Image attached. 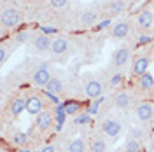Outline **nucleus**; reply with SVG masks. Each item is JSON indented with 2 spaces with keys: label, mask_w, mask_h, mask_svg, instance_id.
I'll use <instances>...</instances> for the list:
<instances>
[{
  "label": "nucleus",
  "mask_w": 154,
  "mask_h": 152,
  "mask_svg": "<svg viewBox=\"0 0 154 152\" xmlns=\"http://www.w3.org/2000/svg\"><path fill=\"white\" fill-rule=\"evenodd\" d=\"M0 23L4 28H14L21 23V12L16 7H7V9L2 11V16H0Z\"/></svg>",
  "instance_id": "f257e3e1"
},
{
  "label": "nucleus",
  "mask_w": 154,
  "mask_h": 152,
  "mask_svg": "<svg viewBox=\"0 0 154 152\" xmlns=\"http://www.w3.org/2000/svg\"><path fill=\"white\" fill-rule=\"evenodd\" d=\"M49 81H51V74L48 70V65H40L35 70V74L32 75V82L35 86H38V87H46Z\"/></svg>",
  "instance_id": "f03ea898"
},
{
  "label": "nucleus",
  "mask_w": 154,
  "mask_h": 152,
  "mask_svg": "<svg viewBox=\"0 0 154 152\" xmlns=\"http://www.w3.org/2000/svg\"><path fill=\"white\" fill-rule=\"evenodd\" d=\"M26 112L30 115H38L40 112H44V103L42 98H38L37 95H30L26 98Z\"/></svg>",
  "instance_id": "7ed1b4c3"
},
{
  "label": "nucleus",
  "mask_w": 154,
  "mask_h": 152,
  "mask_svg": "<svg viewBox=\"0 0 154 152\" xmlns=\"http://www.w3.org/2000/svg\"><path fill=\"white\" fill-rule=\"evenodd\" d=\"M102 131H103L107 136L116 138V136L121 135V124L117 123L116 119H105V121L102 123Z\"/></svg>",
  "instance_id": "20e7f679"
},
{
  "label": "nucleus",
  "mask_w": 154,
  "mask_h": 152,
  "mask_svg": "<svg viewBox=\"0 0 154 152\" xmlns=\"http://www.w3.org/2000/svg\"><path fill=\"white\" fill-rule=\"evenodd\" d=\"M131 56V51L128 47H119L114 51V54H112V63H114L116 67H125L126 63H128V59Z\"/></svg>",
  "instance_id": "39448f33"
},
{
  "label": "nucleus",
  "mask_w": 154,
  "mask_h": 152,
  "mask_svg": "<svg viewBox=\"0 0 154 152\" xmlns=\"http://www.w3.org/2000/svg\"><path fill=\"white\" fill-rule=\"evenodd\" d=\"M102 93H103V86H102L100 81L93 79V81H89V82L86 84V96H88V98L96 100V98H100V96H102Z\"/></svg>",
  "instance_id": "423d86ee"
},
{
  "label": "nucleus",
  "mask_w": 154,
  "mask_h": 152,
  "mask_svg": "<svg viewBox=\"0 0 154 152\" xmlns=\"http://www.w3.org/2000/svg\"><path fill=\"white\" fill-rule=\"evenodd\" d=\"M135 115H137V119H138V121H149V119H152L154 105H151V103H140L138 107H137Z\"/></svg>",
  "instance_id": "0eeeda50"
},
{
  "label": "nucleus",
  "mask_w": 154,
  "mask_h": 152,
  "mask_svg": "<svg viewBox=\"0 0 154 152\" xmlns=\"http://www.w3.org/2000/svg\"><path fill=\"white\" fill-rule=\"evenodd\" d=\"M149 63H151V59L147 56H138L137 59L133 61V74L137 77L144 75V74H147V68H149Z\"/></svg>",
  "instance_id": "6e6552de"
},
{
  "label": "nucleus",
  "mask_w": 154,
  "mask_h": 152,
  "mask_svg": "<svg viewBox=\"0 0 154 152\" xmlns=\"http://www.w3.org/2000/svg\"><path fill=\"white\" fill-rule=\"evenodd\" d=\"M35 126H37L38 131H48L49 128L53 126V115H51V112H40V114L37 115V123H35Z\"/></svg>",
  "instance_id": "1a4fd4ad"
},
{
  "label": "nucleus",
  "mask_w": 154,
  "mask_h": 152,
  "mask_svg": "<svg viewBox=\"0 0 154 152\" xmlns=\"http://www.w3.org/2000/svg\"><path fill=\"white\" fill-rule=\"evenodd\" d=\"M137 23H138L140 28H151L152 23H154V12L152 11H149V9H144L140 14H138Z\"/></svg>",
  "instance_id": "9d476101"
},
{
  "label": "nucleus",
  "mask_w": 154,
  "mask_h": 152,
  "mask_svg": "<svg viewBox=\"0 0 154 152\" xmlns=\"http://www.w3.org/2000/svg\"><path fill=\"white\" fill-rule=\"evenodd\" d=\"M68 51V40L63 37H56L51 42V53L53 54H63Z\"/></svg>",
  "instance_id": "9b49d317"
},
{
  "label": "nucleus",
  "mask_w": 154,
  "mask_h": 152,
  "mask_svg": "<svg viewBox=\"0 0 154 152\" xmlns=\"http://www.w3.org/2000/svg\"><path fill=\"white\" fill-rule=\"evenodd\" d=\"M33 47L37 49V51H48V49H51V38L48 37V35H44V33H38V35H35L33 37Z\"/></svg>",
  "instance_id": "f8f14e48"
},
{
  "label": "nucleus",
  "mask_w": 154,
  "mask_h": 152,
  "mask_svg": "<svg viewBox=\"0 0 154 152\" xmlns=\"http://www.w3.org/2000/svg\"><path fill=\"white\" fill-rule=\"evenodd\" d=\"M98 16H100V12H96V11H84L81 16V25L82 26H93L98 21Z\"/></svg>",
  "instance_id": "ddd939ff"
},
{
  "label": "nucleus",
  "mask_w": 154,
  "mask_h": 152,
  "mask_svg": "<svg viewBox=\"0 0 154 152\" xmlns=\"http://www.w3.org/2000/svg\"><path fill=\"white\" fill-rule=\"evenodd\" d=\"M128 33H130V25L126 21L117 23V25H114V28H112V37L114 38H125V37H128Z\"/></svg>",
  "instance_id": "4468645a"
},
{
  "label": "nucleus",
  "mask_w": 154,
  "mask_h": 152,
  "mask_svg": "<svg viewBox=\"0 0 154 152\" xmlns=\"http://www.w3.org/2000/svg\"><path fill=\"white\" fill-rule=\"evenodd\" d=\"M114 103H116V107H117V108L125 110V108H128V107H130V103H131V96L128 95L126 91H123V93H117V95H116Z\"/></svg>",
  "instance_id": "2eb2a0df"
},
{
  "label": "nucleus",
  "mask_w": 154,
  "mask_h": 152,
  "mask_svg": "<svg viewBox=\"0 0 154 152\" xmlns=\"http://www.w3.org/2000/svg\"><path fill=\"white\" fill-rule=\"evenodd\" d=\"M81 108H82V103L77 102V100H67L65 102V112H67V115L81 114Z\"/></svg>",
  "instance_id": "dca6fc26"
},
{
  "label": "nucleus",
  "mask_w": 154,
  "mask_h": 152,
  "mask_svg": "<svg viewBox=\"0 0 154 152\" xmlns=\"http://www.w3.org/2000/svg\"><path fill=\"white\" fill-rule=\"evenodd\" d=\"M138 86H140V89H144V91H149V89H152L154 87V75L152 74H144V75L138 77Z\"/></svg>",
  "instance_id": "f3484780"
},
{
  "label": "nucleus",
  "mask_w": 154,
  "mask_h": 152,
  "mask_svg": "<svg viewBox=\"0 0 154 152\" xmlns=\"http://www.w3.org/2000/svg\"><path fill=\"white\" fill-rule=\"evenodd\" d=\"M23 110H26V100H23V98L12 100V103H11V114L14 115V117H18Z\"/></svg>",
  "instance_id": "a211bd4d"
},
{
  "label": "nucleus",
  "mask_w": 154,
  "mask_h": 152,
  "mask_svg": "<svg viewBox=\"0 0 154 152\" xmlns=\"http://www.w3.org/2000/svg\"><path fill=\"white\" fill-rule=\"evenodd\" d=\"M61 89H63L61 81H60L58 77H51V81H49L48 86H46V91H49V93H54V95H60V93H61Z\"/></svg>",
  "instance_id": "6ab92c4d"
},
{
  "label": "nucleus",
  "mask_w": 154,
  "mask_h": 152,
  "mask_svg": "<svg viewBox=\"0 0 154 152\" xmlns=\"http://www.w3.org/2000/svg\"><path fill=\"white\" fill-rule=\"evenodd\" d=\"M84 150H86V142L82 138H74L68 143V149H67V152H84Z\"/></svg>",
  "instance_id": "aec40b11"
},
{
  "label": "nucleus",
  "mask_w": 154,
  "mask_h": 152,
  "mask_svg": "<svg viewBox=\"0 0 154 152\" xmlns=\"http://www.w3.org/2000/svg\"><path fill=\"white\" fill-rule=\"evenodd\" d=\"M12 143L16 145V147H25L26 145V142H28V135L26 133H23V131H18V133H14L12 135Z\"/></svg>",
  "instance_id": "412c9836"
},
{
  "label": "nucleus",
  "mask_w": 154,
  "mask_h": 152,
  "mask_svg": "<svg viewBox=\"0 0 154 152\" xmlns=\"http://www.w3.org/2000/svg\"><path fill=\"white\" fill-rule=\"evenodd\" d=\"M103 100H105L103 96H100V98H96V100H93L91 103L88 105L86 112H88L89 115H96V114H98V110H100V105L103 103Z\"/></svg>",
  "instance_id": "4be33fe9"
},
{
  "label": "nucleus",
  "mask_w": 154,
  "mask_h": 152,
  "mask_svg": "<svg viewBox=\"0 0 154 152\" xmlns=\"http://www.w3.org/2000/svg\"><path fill=\"white\" fill-rule=\"evenodd\" d=\"M123 152H142L140 150V142L128 138L125 142V145H123Z\"/></svg>",
  "instance_id": "5701e85b"
},
{
  "label": "nucleus",
  "mask_w": 154,
  "mask_h": 152,
  "mask_svg": "<svg viewBox=\"0 0 154 152\" xmlns=\"http://www.w3.org/2000/svg\"><path fill=\"white\" fill-rule=\"evenodd\" d=\"M125 7H126V5H125V2H123V0H114V2L109 5V11H110L112 14H121V12L125 11Z\"/></svg>",
  "instance_id": "b1692460"
},
{
  "label": "nucleus",
  "mask_w": 154,
  "mask_h": 152,
  "mask_svg": "<svg viewBox=\"0 0 154 152\" xmlns=\"http://www.w3.org/2000/svg\"><path fill=\"white\" fill-rule=\"evenodd\" d=\"M128 138H131V140H137V142H142L145 138L144 131L140 129V128H131L130 129V133H128Z\"/></svg>",
  "instance_id": "393cba45"
},
{
  "label": "nucleus",
  "mask_w": 154,
  "mask_h": 152,
  "mask_svg": "<svg viewBox=\"0 0 154 152\" xmlns=\"http://www.w3.org/2000/svg\"><path fill=\"white\" fill-rule=\"evenodd\" d=\"M89 123H91V115L88 114V112H81L74 119V124H89Z\"/></svg>",
  "instance_id": "a878e982"
},
{
  "label": "nucleus",
  "mask_w": 154,
  "mask_h": 152,
  "mask_svg": "<svg viewBox=\"0 0 154 152\" xmlns=\"http://www.w3.org/2000/svg\"><path fill=\"white\" fill-rule=\"evenodd\" d=\"M91 152H107V143L103 140H95L91 143Z\"/></svg>",
  "instance_id": "bb28decb"
},
{
  "label": "nucleus",
  "mask_w": 154,
  "mask_h": 152,
  "mask_svg": "<svg viewBox=\"0 0 154 152\" xmlns=\"http://www.w3.org/2000/svg\"><path fill=\"white\" fill-rule=\"evenodd\" d=\"M28 38H30V33H28V32H19L18 35L14 37V40H16V44H18V46H21V44H25Z\"/></svg>",
  "instance_id": "cd10ccee"
},
{
  "label": "nucleus",
  "mask_w": 154,
  "mask_h": 152,
  "mask_svg": "<svg viewBox=\"0 0 154 152\" xmlns=\"http://www.w3.org/2000/svg\"><path fill=\"white\" fill-rule=\"evenodd\" d=\"M7 58H9V51H7V47L2 44V46H0V65H4V63L7 61Z\"/></svg>",
  "instance_id": "c85d7f7f"
},
{
  "label": "nucleus",
  "mask_w": 154,
  "mask_h": 152,
  "mask_svg": "<svg viewBox=\"0 0 154 152\" xmlns=\"http://www.w3.org/2000/svg\"><path fill=\"white\" fill-rule=\"evenodd\" d=\"M49 4H51V7H54V9H61V7H65L68 4V0H49Z\"/></svg>",
  "instance_id": "c756f323"
},
{
  "label": "nucleus",
  "mask_w": 154,
  "mask_h": 152,
  "mask_svg": "<svg viewBox=\"0 0 154 152\" xmlns=\"http://www.w3.org/2000/svg\"><path fill=\"white\" fill-rule=\"evenodd\" d=\"M152 42V37H149V35H140L138 40H137V46H147V44H151Z\"/></svg>",
  "instance_id": "7c9ffc66"
},
{
  "label": "nucleus",
  "mask_w": 154,
  "mask_h": 152,
  "mask_svg": "<svg viewBox=\"0 0 154 152\" xmlns=\"http://www.w3.org/2000/svg\"><path fill=\"white\" fill-rule=\"evenodd\" d=\"M44 96H48V100L51 102V103L60 105V98H58V95H54V93H49V91H46V89H44Z\"/></svg>",
  "instance_id": "2f4dec72"
},
{
  "label": "nucleus",
  "mask_w": 154,
  "mask_h": 152,
  "mask_svg": "<svg viewBox=\"0 0 154 152\" xmlns=\"http://www.w3.org/2000/svg\"><path fill=\"white\" fill-rule=\"evenodd\" d=\"M121 81H123V74H116V75H112V79H110V86H119Z\"/></svg>",
  "instance_id": "473e14b6"
},
{
  "label": "nucleus",
  "mask_w": 154,
  "mask_h": 152,
  "mask_svg": "<svg viewBox=\"0 0 154 152\" xmlns=\"http://www.w3.org/2000/svg\"><path fill=\"white\" fill-rule=\"evenodd\" d=\"M40 32L44 33V35H48V33H56L58 30L54 26H40Z\"/></svg>",
  "instance_id": "72a5a7b5"
},
{
  "label": "nucleus",
  "mask_w": 154,
  "mask_h": 152,
  "mask_svg": "<svg viewBox=\"0 0 154 152\" xmlns=\"http://www.w3.org/2000/svg\"><path fill=\"white\" fill-rule=\"evenodd\" d=\"M58 114H67V112H65V103L54 105V115H58Z\"/></svg>",
  "instance_id": "f704fd0d"
},
{
  "label": "nucleus",
  "mask_w": 154,
  "mask_h": 152,
  "mask_svg": "<svg viewBox=\"0 0 154 152\" xmlns=\"http://www.w3.org/2000/svg\"><path fill=\"white\" fill-rule=\"evenodd\" d=\"M109 25H110V19H103L102 23H98V25H96L95 28H96V30H103V28H107Z\"/></svg>",
  "instance_id": "c9c22d12"
},
{
  "label": "nucleus",
  "mask_w": 154,
  "mask_h": 152,
  "mask_svg": "<svg viewBox=\"0 0 154 152\" xmlns=\"http://www.w3.org/2000/svg\"><path fill=\"white\" fill-rule=\"evenodd\" d=\"M38 152H56V147L54 145H44Z\"/></svg>",
  "instance_id": "e433bc0d"
},
{
  "label": "nucleus",
  "mask_w": 154,
  "mask_h": 152,
  "mask_svg": "<svg viewBox=\"0 0 154 152\" xmlns=\"http://www.w3.org/2000/svg\"><path fill=\"white\" fill-rule=\"evenodd\" d=\"M16 152H33L32 149H28V147H18V150Z\"/></svg>",
  "instance_id": "4c0bfd02"
},
{
  "label": "nucleus",
  "mask_w": 154,
  "mask_h": 152,
  "mask_svg": "<svg viewBox=\"0 0 154 152\" xmlns=\"http://www.w3.org/2000/svg\"><path fill=\"white\" fill-rule=\"evenodd\" d=\"M152 124H154V115H152Z\"/></svg>",
  "instance_id": "58836bf2"
},
{
  "label": "nucleus",
  "mask_w": 154,
  "mask_h": 152,
  "mask_svg": "<svg viewBox=\"0 0 154 152\" xmlns=\"http://www.w3.org/2000/svg\"><path fill=\"white\" fill-rule=\"evenodd\" d=\"M152 61H154V53H152Z\"/></svg>",
  "instance_id": "ea45409f"
},
{
  "label": "nucleus",
  "mask_w": 154,
  "mask_h": 152,
  "mask_svg": "<svg viewBox=\"0 0 154 152\" xmlns=\"http://www.w3.org/2000/svg\"><path fill=\"white\" fill-rule=\"evenodd\" d=\"M142 152H149V150H142Z\"/></svg>",
  "instance_id": "a19ab883"
},
{
  "label": "nucleus",
  "mask_w": 154,
  "mask_h": 152,
  "mask_svg": "<svg viewBox=\"0 0 154 152\" xmlns=\"http://www.w3.org/2000/svg\"><path fill=\"white\" fill-rule=\"evenodd\" d=\"M152 42H154V37H152Z\"/></svg>",
  "instance_id": "79ce46f5"
}]
</instances>
